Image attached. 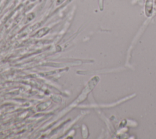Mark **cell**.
Segmentation results:
<instances>
[{
    "instance_id": "obj_1",
    "label": "cell",
    "mask_w": 156,
    "mask_h": 139,
    "mask_svg": "<svg viewBox=\"0 0 156 139\" xmlns=\"http://www.w3.org/2000/svg\"><path fill=\"white\" fill-rule=\"evenodd\" d=\"M152 0H147L146 4V14L150 16L152 14Z\"/></svg>"
}]
</instances>
